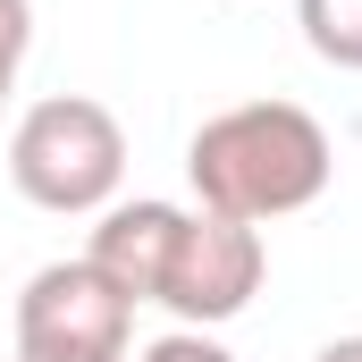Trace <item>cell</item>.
<instances>
[{
  "instance_id": "cell-1",
  "label": "cell",
  "mask_w": 362,
  "mask_h": 362,
  "mask_svg": "<svg viewBox=\"0 0 362 362\" xmlns=\"http://www.w3.org/2000/svg\"><path fill=\"white\" fill-rule=\"evenodd\" d=\"M329 169H337L329 127L303 101H236V110L202 118L185 144V177L202 194V211L245 219V228L312 211L329 194Z\"/></svg>"
},
{
  "instance_id": "cell-2",
  "label": "cell",
  "mask_w": 362,
  "mask_h": 362,
  "mask_svg": "<svg viewBox=\"0 0 362 362\" xmlns=\"http://www.w3.org/2000/svg\"><path fill=\"white\" fill-rule=\"evenodd\" d=\"M8 185L34 202V211H110L118 185H127V127L118 110H101L93 93H51L17 118L8 135Z\"/></svg>"
},
{
  "instance_id": "cell-3",
  "label": "cell",
  "mask_w": 362,
  "mask_h": 362,
  "mask_svg": "<svg viewBox=\"0 0 362 362\" xmlns=\"http://www.w3.org/2000/svg\"><path fill=\"white\" fill-rule=\"evenodd\" d=\"M127 337H135V303L85 253L42 262L17 295V354L34 362H127Z\"/></svg>"
},
{
  "instance_id": "cell-4",
  "label": "cell",
  "mask_w": 362,
  "mask_h": 362,
  "mask_svg": "<svg viewBox=\"0 0 362 362\" xmlns=\"http://www.w3.org/2000/svg\"><path fill=\"white\" fill-rule=\"evenodd\" d=\"M262 278H270L262 228L219 219V211H194L185 236H177V253H169L160 303L177 312V329H219V320H236V312L262 295Z\"/></svg>"
},
{
  "instance_id": "cell-5",
  "label": "cell",
  "mask_w": 362,
  "mask_h": 362,
  "mask_svg": "<svg viewBox=\"0 0 362 362\" xmlns=\"http://www.w3.org/2000/svg\"><path fill=\"white\" fill-rule=\"evenodd\" d=\"M185 219L194 211H177V202H110L101 228H93V245H85V262L127 303H160V278H169V253H177Z\"/></svg>"
},
{
  "instance_id": "cell-6",
  "label": "cell",
  "mask_w": 362,
  "mask_h": 362,
  "mask_svg": "<svg viewBox=\"0 0 362 362\" xmlns=\"http://www.w3.org/2000/svg\"><path fill=\"white\" fill-rule=\"evenodd\" d=\"M295 25H303V42L329 68H354L362 76V0H295Z\"/></svg>"
},
{
  "instance_id": "cell-7",
  "label": "cell",
  "mask_w": 362,
  "mask_h": 362,
  "mask_svg": "<svg viewBox=\"0 0 362 362\" xmlns=\"http://www.w3.org/2000/svg\"><path fill=\"white\" fill-rule=\"evenodd\" d=\"M25 42H34V0H0V101L17 93V68H25Z\"/></svg>"
},
{
  "instance_id": "cell-8",
  "label": "cell",
  "mask_w": 362,
  "mask_h": 362,
  "mask_svg": "<svg viewBox=\"0 0 362 362\" xmlns=\"http://www.w3.org/2000/svg\"><path fill=\"white\" fill-rule=\"evenodd\" d=\"M135 362H236V354H228L211 329H169V337H152Z\"/></svg>"
},
{
  "instance_id": "cell-9",
  "label": "cell",
  "mask_w": 362,
  "mask_h": 362,
  "mask_svg": "<svg viewBox=\"0 0 362 362\" xmlns=\"http://www.w3.org/2000/svg\"><path fill=\"white\" fill-rule=\"evenodd\" d=\"M312 362H362V337H329V346H320Z\"/></svg>"
},
{
  "instance_id": "cell-10",
  "label": "cell",
  "mask_w": 362,
  "mask_h": 362,
  "mask_svg": "<svg viewBox=\"0 0 362 362\" xmlns=\"http://www.w3.org/2000/svg\"><path fill=\"white\" fill-rule=\"evenodd\" d=\"M17 362H34V354H17Z\"/></svg>"
}]
</instances>
